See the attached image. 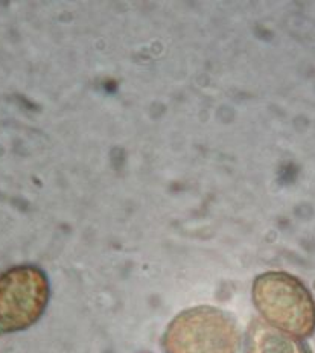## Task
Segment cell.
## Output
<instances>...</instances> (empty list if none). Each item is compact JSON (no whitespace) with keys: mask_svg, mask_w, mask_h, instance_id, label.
<instances>
[{"mask_svg":"<svg viewBox=\"0 0 315 353\" xmlns=\"http://www.w3.org/2000/svg\"><path fill=\"white\" fill-rule=\"evenodd\" d=\"M238 329L221 311L190 309L175 319L163 338L166 353H236Z\"/></svg>","mask_w":315,"mask_h":353,"instance_id":"1","label":"cell"},{"mask_svg":"<svg viewBox=\"0 0 315 353\" xmlns=\"http://www.w3.org/2000/svg\"><path fill=\"white\" fill-rule=\"evenodd\" d=\"M49 301V282L37 267H16L0 276V332L28 329Z\"/></svg>","mask_w":315,"mask_h":353,"instance_id":"2","label":"cell"},{"mask_svg":"<svg viewBox=\"0 0 315 353\" xmlns=\"http://www.w3.org/2000/svg\"><path fill=\"white\" fill-rule=\"evenodd\" d=\"M253 297L259 311L274 325L296 334L311 327V303L294 279L277 273L263 274L254 282Z\"/></svg>","mask_w":315,"mask_h":353,"instance_id":"3","label":"cell"},{"mask_svg":"<svg viewBox=\"0 0 315 353\" xmlns=\"http://www.w3.org/2000/svg\"><path fill=\"white\" fill-rule=\"evenodd\" d=\"M248 353H300L297 345L274 329L254 325L247 340Z\"/></svg>","mask_w":315,"mask_h":353,"instance_id":"4","label":"cell"}]
</instances>
